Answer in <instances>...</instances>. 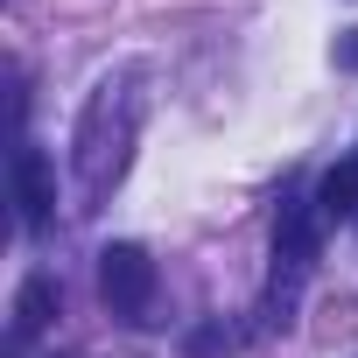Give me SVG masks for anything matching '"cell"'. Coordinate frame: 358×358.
<instances>
[{
  "label": "cell",
  "instance_id": "obj_2",
  "mask_svg": "<svg viewBox=\"0 0 358 358\" xmlns=\"http://www.w3.org/2000/svg\"><path fill=\"white\" fill-rule=\"evenodd\" d=\"M99 295H106V309H113L120 323H148V309H155V295H162V274H155L148 246H134V239L106 246V253H99Z\"/></svg>",
  "mask_w": 358,
  "mask_h": 358
},
{
  "label": "cell",
  "instance_id": "obj_6",
  "mask_svg": "<svg viewBox=\"0 0 358 358\" xmlns=\"http://www.w3.org/2000/svg\"><path fill=\"white\" fill-rule=\"evenodd\" d=\"M316 204H323V218H351V211H358V155H351V162H337V169H323Z\"/></svg>",
  "mask_w": 358,
  "mask_h": 358
},
{
  "label": "cell",
  "instance_id": "obj_7",
  "mask_svg": "<svg viewBox=\"0 0 358 358\" xmlns=\"http://www.w3.org/2000/svg\"><path fill=\"white\" fill-rule=\"evenodd\" d=\"M337 64H344V71H358V29H344V43H337Z\"/></svg>",
  "mask_w": 358,
  "mask_h": 358
},
{
  "label": "cell",
  "instance_id": "obj_4",
  "mask_svg": "<svg viewBox=\"0 0 358 358\" xmlns=\"http://www.w3.org/2000/svg\"><path fill=\"white\" fill-rule=\"evenodd\" d=\"M8 176H15L22 225H29V232H43V225H50V211H57V169H50V155H43V148H29V141H15Z\"/></svg>",
  "mask_w": 358,
  "mask_h": 358
},
{
  "label": "cell",
  "instance_id": "obj_5",
  "mask_svg": "<svg viewBox=\"0 0 358 358\" xmlns=\"http://www.w3.org/2000/svg\"><path fill=\"white\" fill-rule=\"evenodd\" d=\"M50 316H57V281H50V274H29V281L15 288V351H22L29 337H43Z\"/></svg>",
  "mask_w": 358,
  "mask_h": 358
},
{
  "label": "cell",
  "instance_id": "obj_3",
  "mask_svg": "<svg viewBox=\"0 0 358 358\" xmlns=\"http://www.w3.org/2000/svg\"><path fill=\"white\" fill-rule=\"evenodd\" d=\"M323 204H309L302 190L281 197V218H274V288H295L309 267H316V246H323Z\"/></svg>",
  "mask_w": 358,
  "mask_h": 358
},
{
  "label": "cell",
  "instance_id": "obj_1",
  "mask_svg": "<svg viewBox=\"0 0 358 358\" xmlns=\"http://www.w3.org/2000/svg\"><path fill=\"white\" fill-rule=\"evenodd\" d=\"M141 120H148V71L141 64H120L92 85L78 127H71V169H78V197L85 211L113 197V183L134 162V141H141Z\"/></svg>",
  "mask_w": 358,
  "mask_h": 358
}]
</instances>
